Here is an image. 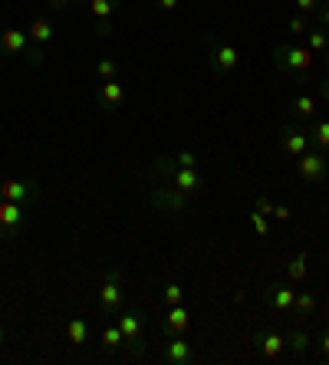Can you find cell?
Instances as JSON below:
<instances>
[{
	"label": "cell",
	"mask_w": 329,
	"mask_h": 365,
	"mask_svg": "<svg viewBox=\"0 0 329 365\" xmlns=\"http://www.w3.org/2000/svg\"><path fill=\"white\" fill-rule=\"evenodd\" d=\"M152 171H155L158 178L172 181L178 191H184V195H194V191L204 187V178L198 175V168H178V165H174L172 158H164V155L152 162Z\"/></svg>",
	"instance_id": "obj_1"
},
{
	"label": "cell",
	"mask_w": 329,
	"mask_h": 365,
	"mask_svg": "<svg viewBox=\"0 0 329 365\" xmlns=\"http://www.w3.org/2000/svg\"><path fill=\"white\" fill-rule=\"evenodd\" d=\"M270 60L277 63L280 69H286V73H296V76H310L313 73V50H306V46H286V43H280V46H273Z\"/></svg>",
	"instance_id": "obj_2"
},
{
	"label": "cell",
	"mask_w": 329,
	"mask_h": 365,
	"mask_svg": "<svg viewBox=\"0 0 329 365\" xmlns=\"http://www.w3.org/2000/svg\"><path fill=\"white\" fill-rule=\"evenodd\" d=\"M115 323H119L122 329V346L129 349L132 359L145 356V342H142V313L139 309H122L119 316H115Z\"/></svg>",
	"instance_id": "obj_3"
},
{
	"label": "cell",
	"mask_w": 329,
	"mask_h": 365,
	"mask_svg": "<svg viewBox=\"0 0 329 365\" xmlns=\"http://www.w3.org/2000/svg\"><path fill=\"white\" fill-rule=\"evenodd\" d=\"M99 309L105 316H119L125 309V289H122V273L105 270L103 287H99Z\"/></svg>",
	"instance_id": "obj_4"
},
{
	"label": "cell",
	"mask_w": 329,
	"mask_h": 365,
	"mask_svg": "<svg viewBox=\"0 0 329 365\" xmlns=\"http://www.w3.org/2000/svg\"><path fill=\"white\" fill-rule=\"evenodd\" d=\"M0 53H14V56L20 53V56H26L30 63L43 60V53H40V46L30 40V34H26V30H14V26L0 34Z\"/></svg>",
	"instance_id": "obj_5"
},
{
	"label": "cell",
	"mask_w": 329,
	"mask_h": 365,
	"mask_svg": "<svg viewBox=\"0 0 329 365\" xmlns=\"http://www.w3.org/2000/svg\"><path fill=\"white\" fill-rule=\"evenodd\" d=\"M208 63L214 73H234V69L241 66V53H237L231 43L208 40Z\"/></svg>",
	"instance_id": "obj_6"
},
{
	"label": "cell",
	"mask_w": 329,
	"mask_h": 365,
	"mask_svg": "<svg viewBox=\"0 0 329 365\" xmlns=\"http://www.w3.org/2000/svg\"><path fill=\"white\" fill-rule=\"evenodd\" d=\"M296 171H300V178L310 181V185H316V181H323L329 175V162L323 152H303L300 158H296Z\"/></svg>",
	"instance_id": "obj_7"
},
{
	"label": "cell",
	"mask_w": 329,
	"mask_h": 365,
	"mask_svg": "<svg viewBox=\"0 0 329 365\" xmlns=\"http://www.w3.org/2000/svg\"><path fill=\"white\" fill-rule=\"evenodd\" d=\"M254 349H257L263 359H280L283 356V349H286V336L283 332H277V329H260V332H254Z\"/></svg>",
	"instance_id": "obj_8"
},
{
	"label": "cell",
	"mask_w": 329,
	"mask_h": 365,
	"mask_svg": "<svg viewBox=\"0 0 329 365\" xmlns=\"http://www.w3.org/2000/svg\"><path fill=\"white\" fill-rule=\"evenodd\" d=\"M152 204H155L158 211H172V214H184L188 211V195L178 191V187H155L152 191Z\"/></svg>",
	"instance_id": "obj_9"
},
{
	"label": "cell",
	"mask_w": 329,
	"mask_h": 365,
	"mask_svg": "<svg viewBox=\"0 0 329 365\" xmlns=\"http://www.w3.org/2000/svg\"><path fill=\"white\" fill-rule=\"evenodd\" d=\"M310 145H313V138L306 135L303 128H296V125H283V128H280V148H283L286 155L300 158L303 152H310Z\"/></svg>",
	"instance_id": "obj_10"
},
{
	"label": "cell",
	"mask_w": 329,
	"mask_h": 365,
	"mask_svg": "<svg viewBox=\"0 0 329 365\" xmlns=\"http://www.w3.org/2000/svg\"><path fill=\"white\" fill-rule=\"evenodd\" d=\"M24 204L20 201H0V234L4 237H14L24 227Z\"/></svg>",
	"instance_id": "obj_11"
},
{
	"label": "cell",
	"mask_w": 329,
	"mask_h": 365,
	"mask_svg": "<svg viewBox=\"0 0 329 365\" xmlns=\"http://www.w3.org/2000/svg\"><path fill=\"white\" fill-rule=\"evenodd\" d=\"M267 303L273 313H293L296 303V289L290 283H270L267 287Z\"/></svg>",
	"instance_id": "obj_12"
},
{
	"label": "cell",
	"mask_w": 329,
	"mask_h": 365,
	"mask_svg": "<svg viewBox=\"0 0 329 365\" xmlns=\"http://www.w3.org/2000/svg\"><path fill=\"white\" fill-rule=\"evenodd\" d=\"M191 359H194L191 342L184 339V336H168V342H164V362L168 365H188Z\"/></svg>",
	"instance_id": "obj_13"
},
{
	"label": "cell",
	"mask_w": 329,
	"mask_h": 365,
	"mask_svg": "<svg viewBox=\"0 0 329 365\" xmlns=\"http://www.w3.org/2000/svg\"><path fill=\"white\" fill-rule=\"evenodd\" d=\"M191 326V309L184 303L178 306H168V313H164V329L168 336H184V329Z\"/></svg>",
	"instance_id": "obj_14"
},
{
	"label": "cell",
	"mask_w": 329,
	"mask_h": 365,
	"mask_svg": "<svg viewBox=\"0 0 329 365\" xmlns=\"http://www.w3.org/2000/svg\"><path fill=\"white\" fill-rule=\"evenodd\" d=\"M95 99H99L103 109H119L122 102H125V89H122L119 79H105V83L99 86V93H95Z\"/></svg>",
	"instance_id": "obj_15"
},
{
	"label": "cell",
	"mask_w": 329,
	"mask_h": 365,
	"mask_svg": "<svg viewBox=\"0 0 329 365\" xmlns=\"http://www.w3.org/2000/svg\"><path fill=\"white\" fill-rule=\"evenodd\" d=\"M40 187H36V181H4L0 185V195H4V201H30V197L36 195Z\"/></svg>",
	"instance_id": "obj_16"
},
{
	"label": "cell",
	"mask_w": 329,
	"mask_h": 365,
	"mask_svg": "<svg viewBox=\"0 0 329 365\" xmlns=\"http://www.w3.org/2000/svg\"><path fill=\"white\" fill-rule=\"evenodd\" d=\"M115 7H119V0H89V14L93 20L99 24V34H109V20H113Z\"/></svg>",
	"instance_id": "obj_17"
},
{
	"label": "cell",
	"mask_w": 329,
	"mask_h": 365,
	"mask_svg": "<svg viewBox=\"0 0 329 365\" xmlns=\"http://www.w3.org/2000/svg\"><path fill=\"white\" fill-rule=\"evenodd\" d=\"M66 339H70V346H86V339H89V323L83 319V316H73L70 323H66Z\"/></svg>",
	"instance_id": "obj_18"
},
{
	"label": "cell",
	"mask_w": 329,
	"mask_h": 365,
	"mask_svg": "<svg viewBox=\"0 0 329 365\" xmlns=\"http://www.w3.org/2000/svg\"><path fill=\"white\" fill-rule=\"evenodd\" d=\"M99 346H103V352H115V349L122 346V329H119V323L103 326V332H99Z\"/></svg>",
	"instance_id": "obj_19"
},
{
	"label": "cell",
	"mask_w": 329,
	"mask_h": 365,
	"mask_svg": "<svg viewBox=\"0 0 329 365\" xmlns=\"http://www.w3.org/2000/svg\"><path fill=\"white\" fill-rule=\"evenodd\" d=\"M310 346H313L310 332H303V329H290V332H286V349H290L293 356H303Z\"/></svg>",
	"instance_id": "obj_20"
},
{
	"label": "cell",
	"mask_w": 329,
	"mask_h": 365,
	"mask_svg": "<svg viewBox=\"0 0 329 365\" xmlns=\"http://www.w3.org/2000/svg\"><path fill=\"white\" fill-rule=\"evenodd\" d=\"M26 34H30V40H33L36 46H46V43L53 40V24H50V20H33Z\"/></svg>",
	"instance_id": "obj_21"
},
{
	"label": "cell",
	"mask_w": 329,
	"mask_h": 365,
	"mask_svg": "<svg viewBox=\"0 0 329 365\" xmlns=\"http://www.w3.org/2000/svg\"><path fill=\"white\" fill-rule=\"evenodd\" d=\"M306 264H310V254H306V250H300V254L290 260V267H286V277H290L293 283H303L306 280Z\"/></svg>",
	"instance_id": "obj_22"
},
{
	"label": "cell",
	"mask_w": 329,
	"mask_h": 365,
	"mask_svg": "<svg viewBox=\"0 0 329 365\" xmlns=\"http://www.w3.org/2000/svg\"><path fill=\"white\" fill-rule=\"evenodd\" d=\"M316 306H320V299L313 297V293H296L293 309H296V316H300V319H310V316L316 313Z\"/></svg>",
	"instance_id": "obj_23"
},
{
	"label": "cell",
	"mask_w": 329,
	"mask_h": 365,
	"mask_svg": "<svg viewBox=\"0 0 329 365\" xmlns=\"http://www.w3.org/2000/svg\"><path fill=\"white\" fill-rule=\"evenodd\" d=\"M293 112L296 115H300V119H313V115H316V99H313V96H296L293 99Z\"/></svg>",
	"instance_id": "obj_24"
},
{
	"label": "cell",
	"mask_w": 329,
	"mask_h": 365,
	"mask_svg": "<svg viewBox=\"0 0 329 365\" xmlns=\"http://www.w3.org/2000/svg\"><path fill=\"white\" fill-rule=\"evenodd\" d=\"M306 50H313V53L329 50V34L326 30H306Z\"/></svg>",
	"instance_id": "obj_25"
},
{
	"label": "cell",
	"mask_w": 329,
	"mask_h": 365,
	"mask_svg": "<svg viewBox=\"0 0 329 365\" xmlns=\"http://www.w3.org/2000/svg\"><path fill=\"white\" fill-rule=\"evenodd\" d=\"M162 299H164V306H178V303H184V287H182V283H164Z\"/></svg>",
	"instance_id": "obj_26"
},
{
	"label": "cell",
	"mask_w": 329,
	"mask_h": 365,
	"mask_svg": "<svg viewBox=\"0 0 329 365\" xmlns=\"http://www.w3.org/2000/svg\"><path fill=\"white\" fill-rule=\"evenodd\" d=\"M247 221H251V227L257 230V237H270V221L257 211V207H254V211H247Z\"/></svg>",
	"instance_id": "obj_27"
},
{
	"label": "cell",
	"mask_w": 329,
	"mask_h": 365,
	"mask_svg": "<svg viewBox=\"0 0 329 365\" xmlns=\"http://www.w3.org/2000/svg\"><path fill=\"white\" fill-rule=\"evenodd\" d=\"M95 73H99V79H103V83H105V79H115V76H119V63H115V60H99V63H95Z\"/></svg>",
	"instance_id": "obj_28"
},
{
	"label": "cell",
	"mask_w": 329,
	"mask_h": 365,
	"mask_svg": "<svg viewBox=\"0 0 329 365\" xmlns=\"http://www.w3.org/2000/svg\"><path fill=\"white\" fill-rule=\"evenodd\" d=\"M172 162L178 165V168H198V155H194V152H188V148H184V152L172 155Z\"/></svg>",
	"instance_id": "obj_29"
},
{
	"label": "cell",
	"mask_w": 329,
	"mask_h": 365,
	"mask_svg": "<svg viewBox=\"0 0 329 365\" xmlns=\"http://www.w3.org/2000/svg\"><path fill=\"white\" fill-rule=\"evenodd\" d=\"M313 142L320 145L323 152H329V122H320V125L313 128Z\"/></svg>",
	"instance_id": "obj_30"
},
{
	"label": "cell",
	"mask_w": 329,
	"mask_h": 365,
	"mask_svg": "<svg viewBox=\"0 0 329 365\" xmlns=\"http://www.w3.org/2000/svg\"><path fill=\"white\" fill-rule=\"evenodd\" d=\"M254 207H257L263 217H273V201H270V197H257V201H254Z\"/></svg>",
	"instance_id": "obj_31"
},
{
	"label": "cell",
	"mask_w": 329,
	"mask_h": 365,
	"mask_svg": "<svg viewBox=\"0 0 329 365\" xmlns=\"http://www.w3.org/2000/svg\"><path fill=\"white\" fill-rule=\"evenodd\" d=\"M306 30H310V26H306V17H303V14H300V17H293V20H290V34L303 36Z\"/></svg>",
	"instance_id": "obj_32"
},
{
	"label": "cell",
	"mask_w": 329,
	"mask_h": 365,
	"mask_svg": "<svg viewBox=\"0 0 329 365\" xmlns=\"http://www.w3.org/2000/svg\"><path fill=\"white\" fill-rule=\"evenodd\" d=\"M320 7H323L320 0H296V10H300V14H316Z\"/></svg>",
	"instance_id": "obj_33"
},
{
	"label": "cell",
	"mask_w": 329,
	"mask_h": 365,
	"mask_svg": "<svg viewBox=\"0 0 329 365\" xmlns=\"http://www.w3.org/2000/svg\"><path fill=\"white\" fill-rule=\"evenodd\" d=\"M273 217H277V221H290V217H293V211H290L286 204H273Z\"/></svg>",
	"instance_id": "obj_34"
},
{
	"label": "cell",
	"mask_w": 329,
	"mask_h": 365,
	"mask_svg": "<svg viewBox=\"0 0 329 365\" xmlns=\"http://www.w3.org/2000/svg\"><path fill=\"white\" fill-rule=\"evenodd\" d=\"M320 356H323V362H329V332L320 336Z\"/></svg>",
	"instance_id": "obj_35"
},
{
	"label": "cell",
	"mask_w": 329,
	"mask_h": 365,
	"mask_svg": "<svg viewBox=\"0 0 329 365\" xmlns=\"http://www.w3.org/2000/svg\"><path fill=\"white\" fill-rule=\"evenodd\" d=\"M158 4V10H164V14H172L174 7H178V0H155Z\"/></svg>",
	"instance_id": "obj_36"
},
{
	"label": "cell",
	"mask_w": 329,
	"mask_h": 365,
	"mask_svg": "<svg viewBox=\"0 0 329 365\" xmlns=\"http://www.w3.org/2000/svg\"><path fill=\"white\" fill-rule=\"evenodd\" d=\"M320 96L326 99V106H329V76H320Z\"/></svg>",
	"instance_id": "obj_37"
},
{
	"label": "cell",
	"mask_w": 329,
	"mask_h": 365,
	"mask_svg": "<svg viewBox=\"0 0 329 365\" xmlns=\"http://www.w3.org/2000/svg\"><path fill=\"white\" fill-rule=\"evenodd\" d=\"M316 17H320L323 30H326V26H329V7H320V10H316Z\"/></svg>",
	"instance_id": "obj_38"
},
{
	"label": "cell",
	"mask_w": 329,
	"mask_h": 365,
	"mask_svg": "<svg viewBox=\"0 0 329 365\" xmlns=\"http://www.w3.org/2000/svg\"><path fill=\"white\" fill-rule=\"evenodd\" d=\"M50 7L56 10V14H60V10H66V7H70V4H66V0H50Z\"/></svg>",
	"instance_id": "obj_39"
},
{
	"label": "cell",
	"mask_w": 329,
	"mask_h": 365,
	"mask_svg": "<svg viewBox=\"0 0 329 365\" xmlns=\"http://www.w3.org/2000/svg\"><path fill=\"white\" fill-rule=\"evenodd\" d=\"M4 342H7V329H4V326H0V346H4Z\"/></svg>",
	"instance_id": "obj_40"
},
{
	"label": "cell",
	"mask_w": 329,
	"mask_h": 365,
	"mask_svg": "<svg viewBox=\"0 0 329 365\" xmlns=\"http://www.w3.org/2000/svg\"><path fill=\"white\" fill-rule=\"evenodd\" d=\"M0 201H4V195H0Z\"/></svg>",
	"instance_id": "obj_41"
},
{
	"label": "cell",
	"mask_w": 329,
	"mask_h": 365,
	"mask_svg": "<svg viewBox=\"0 0 329 365\" xmlns=\"http://www.w3.org/2000/svg\"><path fill=\"white\" fill-rule=\"evenodd\" d=\"M66 4H73V0H66Z\"/></svg>",
	"instance_id": "obj_42"
},
{
	"label": "cell",
	"mask_w": 329,
	"mask_h": 365,
	"mask_svg": "<svg viewBox=\"0 0 329 365\" xmlns=\"http://www.w3.org/2000/svg\"><path fill=\"white\" fill-rule=\"evenodd\" d=\"M326 53H329V50H326Z\"/></svg>",
	"instance_id": "obj_43"
}]
</instances>
